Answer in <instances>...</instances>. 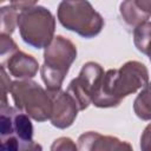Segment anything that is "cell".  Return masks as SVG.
I'll return each mask as SVG.
<instances>
[{
    "label": "cell",
    "instance_id": "cell-1",
    "mask_svg": "<svg viewBox=\"0 0 151 151\" xmlns=\"http://www.w3.org/2000/svg\"><path fill=\"white\" fill-rule=\"evenodd\" d=\"M147 84L149 71L146 66L137 60L126 61L119 68H111L105 72L92 104L100 109L117 107L124 98Z\"/></svg>",
    "mask_w": 151,
    "mask_h": 151
},
{
    "label": "cell",
    "instance_id": "cell-2",
    "mask_svg": "<svg viewBox=\"0 0 151 151\" xmlns=\"http://www.w3.org/2000/svg\"><path fill=\"white\" fill-rule=\"evenodd\" d=\"M77 46L63 35L54 37L52 42L45 48L40 74L47 92L54 93L61 90L63 81L71 65L77 59Z\"/></svg>",
    "mask_w": 151,
    "mask_h": 151
},
{
    "label": "cell",
    "instance_id": "cell-3",
    "mask_svg": "<svg viewBox=\"0 0 151 151\" xmlns=\"http://www.w3.org/2000/svg\"><path fill=\"white\" fill-rule=\"evenodd\" d=\"M57 18L64 28L86 39L97 37L105 24L101 14L86 0L61 1L57 9Z\"/></svg>",
    "mask_w": 151,
    "mask_h": 151
},
{
    "label": "cell",
    "instance_id": "cell-4",
    "mask_svg": "<svg viewBox=\"0 0 151 151\" xmlns=\"http://www.w3.org/2000/svg\"><path fill=\"white\" fill-rule=\"evenodd\" d=\"M18 28L24 42L33 48H46L54 39L55 19L44 6L35 4L19 12Z\"/></svg>",
    "mask_w": 151,
    "mask_h": 151
},
{
    "label": "cell",
    "instance_id": "cell-5",
    "mask_svg": "<svg viewBox=\"0 0 151 151\" xmlns=\"http://www.w3.org/2000/svg\"><path fill=\"white\" fill-rule=\"evenodd\" d=\"M9 93L12 94L14 107L26 113L35 122L42 123L51 118L52 99L47 90L32 79L12 81Z\"/></svg>",
    "mask_w": 151,
    "mask_h": 151
},
{
    "label": "cell",
    "instance_id": "cell-6",
    "mask_svg": "<svg viewBox=\"0 0 151 151\" xmlns=\"http://www.w3.org/2000/svg\"><path fill=\"white\" fill-rule=\"evenodd\" d=\"M0 151H25L33 140V125L29 117L9 105L0 109Z\"/></svg>",
    "mask_w": 151,
    "mask_h": 151
},
{
    "label": "cell",
    "instance_id": "cell-7",
    "mask_svg": "<svg viewBox=\"0 0 151 151\" xmlns=\"http://www.w3.org/2000/svg\"><path fill=\"white\" fill-rule=\"evenodd\" d=\"M104 74L105 72L98 63L87 61L83 65L78 77L71 80L66 91L76 100L79 111H84L92 104Z\"/></svg>",
    "mask_w": 151,
    "mask_h": 151
},
{
    "label": "cell",
    "instance_id": "cell-8",
    "mask_svg": "<svg viewBox=\"0 0 151 151\" xmlns=\"http://www.w3.org/2000/svg\"><path fill=\"white\" fill-rule=\"evenodd\" d=\"M50 93V92H48ZM53 106L51 114V124L60 130L70 127L78 114V105L73 97L67 91H58L54 93H50Z\"/></svg>",
    "mask_w": 151,
    "mask_h": 151
},
{
    "label": "cell",
    "instance_id": "cell-9",
    "mask_svg": "<svg viewBox=\"0 0 151 151\" xmlns=\"http://www.w3.org/2000/svg\"><path fill=\"white\" fill-rule=\"evenodd\" d=\"M78 151H133L131 144L113 136L87 131L78 138Z\"/></svg>",
    "mask_w": 151,
    "mask_h": 151
},
{
    "label": "cell",
    "instance_id": "cell-10",
    "mask_svg": "<svg viewBox=\"0 0 151 151\" xmlns=\"http://www.w3.org/2000/svg\"><path fill=\"white\" fill-rule=\"evenodd\" d=\"M11 76L21 79H32L37 76L39 70L38 60L20 50L11 54L2 64H1Z\"/></svg>",
    "mask_w": 151,
    "mask_h": 151
},
{
    "label": "cell",
    "instance_id": "cell-11",
    "mask_svg": "<svg viewBox=\"0 0 151 151\" xmlns=\"http://www.w3.org/2000/svg\"><path fill=\"white\" fill-rule=\"evenodd\" d=\"M123 20L131 27H138L151 17V0H126L119 6Z\"/></svg>",
    "mask_w": 151,
    "mask_h": 151
},
{
    "label": "cell",
    "instance_id": "cell-12",
    "mask_svg": "<svg viewBox=\"0 0 151 151\" xmlns=\"http://www.w3.org/2000/svg\"><path fill=\"white\" fill-rule=\"evenodd\" d=\"M133 42L139 52L151 61V21H146L133 29Z\"/></svg>",
    "mask_w": 151,
    "mask_h": 151
},
{
    "label": "cell",
    "instance_id": "cell-13",
    "mask_svg": "<svg viewBox=\"0 0 151 151\" xmlns=\"http://www.w3.org/2000/svg\"><path fill=\"white\" fill-rule=\"evenodd\" d=\"M133 111L142 120H151V83L138 93L133 101Z\"/></svg>",
    "mask_w": 151,
    "mask_h": 151
},
{
    "label": "cell",
    "instance_id": "cell-14",
    "mask_svg": "<svg viewBox=\"0 0 151 151\" xmlns=\"http://www.w3.org/2000/svg\"><path fill=\"white\" fill-rule=\"evenodd\" d=\"M18 17L19 11H17L11 4L7 6H2L0 9V26L1 33L11 35L15 27L18 26Z\"/></svg>",
    "mask_w": 151,
    "mask_h": 151
},
{
    "label": "cell",
    "instance_id": "cell-15",
    "mask_svg": "<svg viewBox=\"0 0 151 151\" xmlns=\"http://www.w3.org/2000/svg\"><path fill=\"white\" fill-rule=\"evenodd\" d=\"M50 151H78V145L68 137H59L53 140Z\"/></svg>",
    "mask_w": 151,
    "mask_h": 151
},
{
    "label": "cell",
    "instance_id": "cell-16",
    "mask_svg": "<svg viewBox=\"0 0 151 151\" xmlns=\"http://www.w3.org/2000/svg\"><path fill=\"white\" fill-rule=\"evenodd\" d=\"M17 51H18V46L14 42V40L11 38V35L1 33L0 34V55L1 57H5L6 54L11 55Z\"/></svg>",
    "mask_w": 151,
    "mask_h": 151
},
{
    "label": "cell",
    "instance_id": "cell-17",
    "mask_svg": "<svg viewBox=\"0 0 151 151\" xmlns=\"http://www.w3.org/2000/svg\"><path fill=\"white\" fill-rule=\"evenodd\" d=\"M140 151H151V123L147 124L140 136Z\"/></svg>",
    "mask_w": 151,
    "mask_h": 151
},
{
    "label": "cell",
    "instance_id": "cell-18",
    "mask_svg": "<svg viewBox=\"0 0 151 151\" xmlns=\"http://www.w3.org/2000/svg\"><path fill=\"white\" fill-rule=\"evenodd\" d=\"M25 151H42V146L39 144V143H35V142H33Z\"/></svg>",
    "mask_w": 151,
    "mask_h": 151
}]
</instances>
